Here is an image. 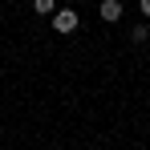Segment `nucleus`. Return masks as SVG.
<instances>
[{
    "instance_id": "5",
    "label": "nucleus",
    "mask_w": 150,
    "mask_h": 150,
    "mask_svg": "<svg viewBox=\"0 0 150 150\" xmlns=\"http://www.w3.org/2000/svg\"><path fill=\"white\" fill-rule=\"evenodd\" d=\"M142 16H150V0H142Z\"/></svg>"
},
{
    "instance_id": "4",
    "label": "nucleus",
    "mask_w": 150,
    "mask_h": 150,
    "mask_svg": "<svg viewBox=\"0 0 150 150\" xmlns=\"http://www.w3.org/2000/svg\"><path fill=\"white\" fill-rule=\"evenodd\" d=\"M130 37H134V41L142 45V41H146V37H150V28H146V25H134V33H130Z\"/></svg>"
},
{
    "instance_id": "2",
    "label": "nucleus",
    "mask_w": 150,
    "mask_h": 150,
    "mask_svg": "<svg viewBox=\"0 0 150 150\" xmlns=\"http://www.w3.org/2000/svg\"><path fill=\"white\" fill-rule=\"evenodd\" d=\"M98 16L105 21V25H118V21H122V0H101V4H98Z\"/></svg>"
},
{
    "instance_id": "3",
    "label": "nucleus",
    "mask_w": 150,
    "mask_h": 150,
    "mask_svg": "<svg viewBox=\"0 0 150 150\" xmlns=\"http://www.w3.org/2000/svg\"><path fill=\"white\" fill-rule=\"evenodd\" d=\"M33 12H41V16H53V12H57V0H33Z\"/></svg>"
},
{
    "instance_id": "1",
    "label": "nucleus",
    "mask_w": 150,
    "mask_h": 150,
    "mask_svg": "<svg viewBox=\"0 0 150 150\" xmlns=\"http://www.w3.org/2000/svg\"><path fill=\"white\" fill-rule=\"evenodd\" d=\"M77 25H81V21H77V12H73V8H57V12H53V28H57L61 37L77 33Z\"/></svg>"
}]
</instances>
